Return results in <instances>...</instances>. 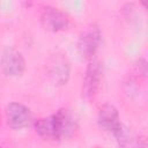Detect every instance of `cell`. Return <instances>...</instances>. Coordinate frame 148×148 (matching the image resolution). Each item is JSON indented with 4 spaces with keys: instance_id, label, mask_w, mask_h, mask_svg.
<instances>
[{
    "instance_id": "obj_1",
    "label": "cell",
    "mask_w": 148,
    "mask_h": 148,
    "mask_svg": "<svg viewBox=\"0 0 148 148\" xmlns=\"http://www.w3.org/2000/svg\"><path fill=\"white\" fill-rule=\"evenodd\" d=\"M36 133L47 140L71 138L77 131V123L67 109H59L49 117L39 118L34 123Z\"/></svg>"
},
{
    "instance_id": "obj_2",
    "label": "cell",
    "mask_w": 148,
    "mask_h": 148,
    "mask_svg": "<svg viewBox=\"0 0 148 148\" xmlns=\"http://www.w3.org/2000/svg\"><path fill=\"white\" fill-rule=\"evenodd\" d=\"M102 43V32L96 24L88 25L77 39V51L80 56L87 60L95 58Z\"/></svg>"
},
{
    "instance_id": "obj_3",
    "label": "cell",
    "mask_w": 148,
    "mask_h": 148,
    "mask_svg": "<svg viewBox=\"0 0 148 148\" xmlns=\"http://www.w3.org/2000/svg\"><path fill=\"white\" fill-rule=\"evenodd\" d=\"M103 77V66L99 60L91 59L86 69V74L82 81V97L87 101H91L97 95Z\"/></svg>"
},
{
    "instance_id": "obj_4",
    "label": "cell",
    "mask_w": 148,
    "mask_h": 148,
    "mask_svg": "<svg viewBox=\"0 0 148 148\" xmlns=\"http://www.w3.org/2000/svg\"><path fill=\"white\" fill-rule=\"evenodd\" d=\"M5 118L7 125L13 130H22L32 123V113L30 109L18 102L7 104L5 109Z\"/></svg>"
},
{
    "instance_id": "obj_5",
    "label": "cell",
    "mask_w": 148,
    "mask_h": 148,
    "mask_svg": "<svg viewBox=\"0 0 148 148\" xmlns=\"http://www.w3.org/2000/svg\"><path fill=\"white\" fill-rule=\"evenodd\" d=\"M39 16L40 22L45 27V29L52 32L66 30L69 25V17L67 16V14L50 5H45L40 8Z\"/></svg>"
},
{
    "instance_id": "obj_6",
    "label": "cell",
    "mask_w": 148,
    "mask_h": 148,
    "mask_svg": "<svg viewBox=\"0 0 148 148\" xmlns=\"http://www.w3.org/2000/svg\"><path fill=\"white\" fill-rule=\"evenodd\" d=\"M46 71L49 77L54 84L64 86L67 83L71 74L69 61L64 54H53L46 62Z\"/></svg>"
},
{
    "instance_id": "obj_7",
    "label": "cell",
    "mask_w": 148,
    "mask_h": 148,
    "mask_svg": "<svg viewBox=\"0 0 148 148\" xmlns=\"http://www.w3.org/2000/svg\"><path fill=\"white\" fill-rule=\"evenodd\" d=\"M0 66L8 76H21L25 69V60L23 54L15 47L8 46L3 50Z\"/></svg>"
},
{
    "instance_id": "obj_8",
    "label": "cell",
    "mask_w": 148,
    "mask_h": 148,
    "mask_svg": "<svg viewBox=\"0 0 148 148\" xmlns=\"http://www.w3.org/2000/svg\"><path fill=\"white\" fill-rule=\"evenodd\" d=\"M97 124L103 131L113 134L121 125L119 112L116 106L109 103L102 105L97 113Z\"/></svg>"
},
{
    "instance_id": "obj_9",
    "label": "cell",
    "mask_w": 148,
    "mask_h": 148,
    "mask_svg": "<svg viewBox=\"0 0 148 148\" xmlns=\"http://www.w3.org/2000/svg\"><path fill=\"white\" fill-rule=\"evenodd\" d=\"M131 148H147V140H146V138L143 135L135 136Z\"/></svg>"
},
{
    "instance_id": "obj_10",
    "label": "cell",
    "mask_w": 148,
    "mask_h": 148,
    "mask_svg": "<svg viewBox=\"0 0 148 148\" xmlns=\"http://www.w3.org/2000/svg\"><path fill=\"white\" fill-rule=\"evenodd\" d=\"M0 148H1V146H0Z\"/></svg>"
}]
</instances>
